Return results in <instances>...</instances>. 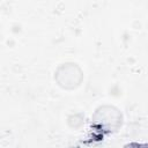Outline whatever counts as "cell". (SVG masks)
<instances>
[{"mask_svg": "<svg viewBox=\"0 0 148 148\" xmlns=\"http://www.w3.org/2000/svg\"><path fill=\"white\" fill-rule=\"evenodd\" d=\"M82 79L83 73L81 68L73 62L62 64L57 68L54 73V80L57 81V84L66 90H72L79 87Z\"/></svg>", "mask_w": 148, "mask_h": 148, "instance_id": "obj_1", "label": "cell"}]
</instances>
